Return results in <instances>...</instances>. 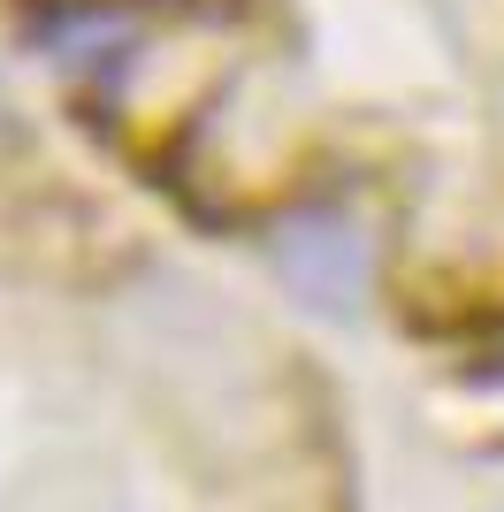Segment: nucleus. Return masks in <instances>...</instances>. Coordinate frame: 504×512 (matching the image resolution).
Returning a JSON list of instances; mask_svg holds the SVG:
<instances>
[{"mask_svg":"<svg viewBox=\"0 0 504 512\" xmlns=\"http://www.w3.org/2000/svg\"><path fill=\"white\" fill-rule=\"evenodd\" d=\"M275 260H283V276H291L314 306H344V299L359 291V276H367L359 230H352V222H329V214L291 222V230H283V245H275Z\"/></svg>","mask_w":504,"mask_h":512,"instance_id":"nucleus-1","label":"nucleus"}]
</instances>
